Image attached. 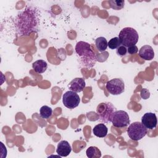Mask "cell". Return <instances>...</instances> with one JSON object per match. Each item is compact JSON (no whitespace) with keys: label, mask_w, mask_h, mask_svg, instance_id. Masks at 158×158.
<instances>
[{"label":"cell","mask_w":158,"mask_h":158,"mask_svg":"<svg viewBox=\"0 0 158 158\" xmlns=\"http://www.w3.org/2000/svg\"><path fill=\"white\" fill-rule=\"evenodd\" d=\"M86 83L83 78H75L69 85V88L74 92H81L85 88Z\"/></svg>","instance_id":"obj_10"},{"label":"cell","mask_w":158,"mask_h":158,"mask_svg":"<svg viewBox=\"0 0 158 158\" xmlns=\"http://www.w3.org/2000/svg\"><path fill=\"white\" fill-rule=\"evenodd\" d=\"M139 56L145 60H151L154 57V51L149 45H144L139 51Z\"/></svg>","instance_id":"obj_12"},{"label":"cell","mask_w":158,"mask_h":158,"mask_svg":"<svg viewBox=\"0 0 158 158\" xmlns=\"http://www.w3.org/2000/svg\"><path fill=\"white\" fill-rule=\"evenodd\" d=\"M110 6L114 10H120L124 7V0H110L109 1Z\"/></svg>","instance_id":"obj_18"},{"label":"cell","mask_w":158,"mask_h":158,"mask_svg":"<svg viewBox=\"0 0 158 158\" xmlns=\"http://www.w3.org/2000/svg\"><path fill=\"white\" fill-rule=\"evenodd\" d=\"M116 52L117 54V55L120 56H124L126 55L127 52V47L124 46H120L117 48L116 50Z\"/></svg>","instance_id":"obj_20"},{"label":"cell","mask_w":158,"mask_h":158,"mask_svg":"<svg viewBox=\"0 0 158 158\" xmlns=\"http://www.w3.org/2000/svg\"><path fill=\"white\" fill-rule=\"evenodd\" d=\"M107 43L108 42L107 41V40L106 39V38L103 36L98 37L95 41V44H96V48L100 52H103L107 49Z\"/></svg>","instance_id":"obj_16"},{"label":"cell","mask_w":158,"mask_h":158,"mask_svg":"<svg viewBox=\"0 0 158 158\" xmlns=\"http://www.w3.org/2000/svg\"><path fill=\"white\" fill-rule=\"evenodd\" d=\"M86 154L89 158H99L101 157V152L96 146L89 147L86 151Z\"/></svg>","instance_id":"obj_15"},{"label":"cell","mask_w":158,"mask_h":158,"mask_svg":"<svg viewBox=\"0 0 158 158\" xmlns=\"http://www.w3.org/2000/svg\"><path fill=\"white\" fill-rule=\"evenodd\" d=\"M148 133L146 128L141 122H135L131 123L127 128V134L133 141H138L144 137Z\"/></svg>","instance_id":"obj_5"},{"label":"cell","mask_w":158,"mask_h":158,"mask_svg":"<svg viewBox=\"0 0 158 158\" xmlns=\"http://www.w3.org/2000/svg\"><path fill=\"white\" fill-rule=\"evenodd\" d=\"M71 151V146L67 141L63 140L58 143L56 149V152L60 157H66L69 156Z\"/></svg>","instance_id":"obj_11"},{"label":"cell","mask_w":158,"mask_h":158,"mask_svg":"<svg viewBox=\"0 0 158 158\" xmlns=\"http://www.w3.org/2000/svg\"><path fill=\"white\" fill-rule=\"evenodd\" d=\"M141 123L146 128L152 130L157 126V117L152 112L145 113L141 118Z\"/></svg>","instance_id":"obj_9"},{"label":"cell","mask_w":158,"mask_h":158,"mask_svg":"<svg viewBox=\"0 0 158 158\" xmlns=\"http://www.w3.org/2000/svg\"><path fill=\"white\" fill-rule=\"evenodd\" d=\"M115 110H117L116 108L110 102H101L96 108L99 120L104 123L111 122L112 115Z\"/></svg>","instance_id":"obj_4"},{"label":"cell","mask_w":158,"mask_h":158,"mask_svg":"<svg viewBox=\"0 0 158 158\" xmlns=\"http://www.w3.org/2000/svg\"><path fill=\"white\" fill-rule=\"evenodd\" d=\"M108 129L104 123H99L93 128V133L97 137L104 138L107 135Z\"/></svg>","instance_id":"obj_13"},{"label":"cell","mask_w":158,"mask_h":158,"mask_svg":"<svg viewBox=\"0 0 158 158\" xmlns=\"http://www.w3.org/2000/svg\"><path fill=\"white\" fill-rule=\"evenodd\" d=\"M138 51V49L136 45H133V46H129L127 48V52L129 54H135L137 53Z\"/></svg>","instance_id":"obj_21"},{"label":"cell","mask_w":158,"mask_h":158,"mask_svg":"<svg viewBox=\"0 0 158 158\" xmlns=\"http://www.w3.org/2000/svg\"><path fill=\"white\" fill-rule=\"evenodd\" d=\"M52 114V109L48 106H43L40 109V115L43 118L48 119L51 117Z\"/></svg>","instance_id":"obj_17"},{"label":"cell","mask_w":158,"mask_h":158,"mask_svg":"<svg viewBox=\"0 0 158 158\" xmlns=\"http://www.w3.org/2000/svg\"><path fill=\"white\" fill-rule=\"evenodd\" d=\"M39 25V12L36 7L31 6L20 12L14 20L16 33L20 36L29 35L32 32L37 31Z\"/></svg>","instance_id":"obj_1"},{"label":"cell","mask_w":158,"mask_h":158,"mask_svg":"<svg viewBox=\"0 0 158 158\" xmlns=\"http://www.w3.org/2000/svg\"><path fill=\"white\" fill-rule=\"evenodd\" d=\"M118 38L121 44L125 47L135 45L138 41L139 35L136 30L131 27L123 28L119 33Z\"/></svg>","instance_id":"obj_3"},{"label":"cell","mask_w":158,"mask_h":158,"mask_svg":"<svg viewBox=\"0 0 158 158\" xmlns=\"http://www.w3.org/2000/svg\"><path fill=\"white\" fill-rule=\"evenodd\" d=\"M32 67L36 73H43L46 70L48 64L43 60H38L32 64Z\"/></svg>","instance_id":"obj_14"},{"label":"cell","mask_w":158,"mask_h":158,"mask_svg":"<svg viewBox=\"0 0 158 158\" xmlns=\"http://www.w3.org/2000/svg\"><path fill=\"white\" fill-rule=\"evenodd\" d=\"M62 102L67 108L73 109L79 105L80 98L76 92L70 90L65 92L63 94Z\"/></svg>","instance_id":"obj_7"},{"label":"cell","mask_w":158,"mask_h":158,"mask_svg":"<svg viewBox=\"0 0 158 158\" xmlns=\"http://www.w3.org/2000/svg\"><path fill=\"white\" fill-rule=\"evenodd\" d=\"M106 89L112 95H118L123 93L125 84L122 79L116 78L108 81L106 83Z\"/></svg>","instance_id":"obj_8"},{"label":"cell","mask_w":158,"mask_h":158,"mask_svg":"<svg viewBox=\"0 0 158 158\" xmlns=\"http://www.w3.org/2000/svg\"><path fill=\"white\" fill-rule=\"evenodd\" d=\"M75 52L79 57L80 62L83 67L92 68L94 66L97 57L91 48L90 44L85 41H79L75 46Z\"/></svg>","instance_id":"obj_2"},{"label":"cell","mask_w":158,"mask_h":158,"mask_svg":"<svg viewBox=\"0 0 158 158\" xmlns=\"http://www.w3.org/2000/svg\"><path fill=\"white\" fill-rule=\"evenodd\" d=\"M120 45H121V43H120L118 37L112 38V39H110L109 41V42L107 43V46H109V48L111 49H117Z\"/></svg>","instance_id":"obj_19"},{"label":"cell","mask_w":158,"mask_h":158,"mask_svg":"<svg viewBox=\"0 0 158 158\" xmlns=\"http://www.w3.org/2000/svg\"><path fill=\"white\" fill-rule=\"evenodd\" d=\"M149 96H150L149 91L147 89L144 88L141 91V97L144 99H148L149 97Z\"/></svg>","instance_id":"obj_22"},{"label":"cell","mask_w":158,"mask_h":158,"mask_svg":"<svg viewBox=\"0 0 158 158\" xmlns=\"http://www.w3.org/2000/svg\"><path fill=\"white\" fill-rule=\"evenodd\" d=\"M130 122L128 114L124 110H115L112 115L111 122L115 127H125L129 125Z\"/></svg>","instance_id":"obj_6"}]
</instances>
